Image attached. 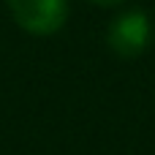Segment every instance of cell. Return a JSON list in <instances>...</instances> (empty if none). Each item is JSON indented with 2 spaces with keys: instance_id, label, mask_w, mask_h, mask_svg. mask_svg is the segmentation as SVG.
<instances>
[{
  "instance_id": "3",
  "label": "cell",
  "mask_w": 155,
  "mask_h": 155,
  "mask_svg": "<svg viewBox=\"0 0 155 155\" xmlns=\"http://www.w3.org/2000/svg\"><path fill=\"white\" fill-rule=\"evenodd\" d=\"M90 3H95V5H120L125 0H90Z\"/></svg>"
},
{
  "instance_id": "1",
  "label": "cell",
  "mask_w": 155,
  "mask_h": 155,
  "mask_svg": "<svg viewBox=\"0 0 155 155\" xmlns=\"http://www.w3.org/2000/svg\"><path fill=\"white\" fill-rule=\"evenodd\" d=\"M14 22L30 35H52L65 25L68 0H8Z\"/></svg>"
},
{
  "instance_id": "2",
  "label": "cell",
  "mask_w": 155,
  "mask_h": 155,
  "mask_svg": "<svg viewBox=\"0 0 155 155\" xmlns=\"http://www.w3.org/2000/svg\"><path fill=\"white\" fill-rule=\"evenodd\" d=\"M150 38H153V25L144 11H128V14L117 16L106 30V41H109L112 52L125 60L139 57L147 49Z\"/></svg>"
}]
</instances>
